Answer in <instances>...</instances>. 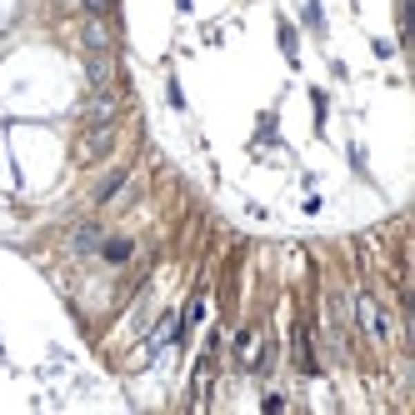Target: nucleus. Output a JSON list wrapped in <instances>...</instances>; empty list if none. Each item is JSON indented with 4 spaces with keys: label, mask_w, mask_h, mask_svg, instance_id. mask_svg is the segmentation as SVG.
I'll return each instance as SVG.
<instances>
[{
    "label": "nucleus",
    "mask_w": 415,
    "mask_h": 415,
    "mask_svg": "<svg viewBox=\"0 0 415 415\" xmlns=\"http://www.w3.org/2000/svg\"><path fill=\"white\" fill-rule=\"evenodd\" d=\"M106 260H115V265L131 260V240H110V245H106Z\"/></svg>",
    "instance_id": "5"
},
{
    "label": "nucleus",
    "mask_w": 415,
    "mask_h": 415,
    "mask_svg": "<svg viewBox=\"0 0 415 415\" xmlns=\"http://www.w3.org/2000/svg\"><path fill=\"white\" fill-rule=\"evenodd\" d=\"M80 6H86L90 15H110V10H115V0H80Z\"/></svg>",
    "instance_id": "7"
},
{
    "label": "nucleus",
    "mask_w": 415,
    "mask_h": 415,
    "mask_svg": "<svg viewBox=\"0 0 415 415\" xmlns=\"http://www.w3.org/2000/svg\"><path fill=\"white\" fill-rule=\"evenodd\" d=\"M356 305H360V325L370 330V336H385V316H380V305L370 300V296H360Z\"/></svg>",
    "instance_id": "2"
},
{
    "label": "nucleus",
    "mask_w": 415,
    "mask_h": 415,
    "mask_svg": "<svg viewBox=\"0 0 415 415\" xmlns=\"http://www.w3.org/2000/svg\"><path fill=\"white\" fill-rule=\"evenodd\" d=\"M86 50H90V55H106V50H110V35H106L100 20H90V26H86Z\"/></svg>",
    "instance_id": "3"
},
{
    "label": "nucleus",
    "mask_w": 415,
    "mask_h": 415,
    "mask_svg": "<svg viewBox=\"0 0 415 415\" xmlns=\"http://www.w3.org/2000/svg\"><path fill=\"white\" fill-rule=\"evenodd\" d=\"M110 115H115V100H110L106 90H100V100L90 106V120H95V126H110Z\"/></svg>",
    "instance_id": "4"
},
{
    "label": "nucleus",
    "mask_w": 415,
    "mask_h": 415,
    "mask_svg": "<svg viewBox=\"0 0 415 415\" xmlns=\"http://www.w3.org/2000/svg\"><path fill=\"white\" fill-rule=\"evenodd\" d=\"M86 80H90V90H110V55H90L86 60Z\"/></svg>",
    "instance_id": "1"
},
{
    "label": "nucleus",
    "mask_w": 415,
    "mask_h": 415,
    "mask_svg": "<svg viewBox=\"0 0 415 415\" xmlns=\"http://www.w3.org/2000/svg\"><path fill=\"white\" fill-rule=\"evenodd\" d=\"M120 185H126V175H110V180H106V185H100V200H110V195H115V191H120Z\"/></svg>",
    "instance_id": "8"
},
{
    "label": "nucleus",
    "mask_w": 415,
    "mask_h": 415,
    "mask_svg": "<svg viewBox=\"0 0 415 415\" xmlns=\"http://www.w3.org/2000/svg\"><path fill=\"white\" fill-rule=\"evenodd\" d=\"M95 245H100V235H95V231H90V225H86V231H80V235H75V251H95Z\"/></svg>",
    "instance_id": "6"
}]
</instances>
